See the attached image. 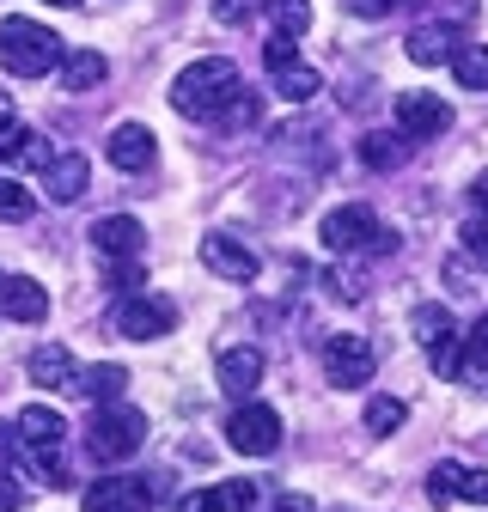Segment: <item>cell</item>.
I'll use <instances>...</instances> for the list:
<instances>
[{
  "instance_id": "6da1fadb",
  "label": "cell",
  "mask_w": 488,
  "mask_h": 512,
  "mask_svg": "<svg viewBox=\"0 0 488 512\" xmlns=\"http://www.w3.org/2000/svg\"><path fill=\"white\" fill-rule=\"evenodd\" d=\"M244 98V80H238V68L226 55H202V61H190V68L177 74V86H171V110L177 116H196V122H226V110Z\"/></svg>"
},
{
  "instance_id": "7a4b0ae2",
  "label": "cell",
  "mask_w": 488,
  "mask_h": 512,
  "mask_svg": "<svg viewBox=\"0 0 488 512\" xmlns=\"http://www.w3.org/2000/svg\"><path fill=\"white\" fill-rule=\"evenodd\" d=\"M61 37L49 31V25H37V19H0V68L7 74H19V80H37V74H49V68H61Z\"/></svg>"
},
{
  "instance_id": "3957f363",
  "label": "cell",
  "mask_w": 488,
  "mask_h": 512,
  "mask_svg": "<svg viewBox=\"0 0 488 512\" xmlns=\"http://www.w3.org/2000/svg\"><path fill=\"white\" fill-rule=\"evenodd\" d=\"M147 445V415L129 409V403H98L92 409V427H86V452L98 464H122V458H135Z\"/></svg>"
},
{
  "instance_id": "277c9868",
  "label": "cell",
  "mask_w": 488,
  "mask_h": 512,
  "mask_svg": "<svg viewBox=\"0 0 488 512\" xmlns=\"http://www.w3.org/2000/svg\"><path fill=\"white\" fill-rule=\"evenodd\" d=\"M226 445H232V452H244V458L281 452V415H275L269 403H232V415H226Z\"/></svg>"
},
{
  "instance_id": "5b68a950",
  "label": "cell",
  "mask_w": 488,
  "mask_h": 512,
  "mask_svg": "<svg viewBox=\"0 0 488 512\" xmlns=\"http://www.w3.org/2000/svg\"><path fill=\"white\" fill-rule=\"evenodd\" d=\"M171 324H177V305L159 293H129L116 305V336H129V342H159L171 336Z\"/></svg>"
},
{
  "instance_id": "8992f818",
  "label": "cell",
  "mask_w": 488,
  "mask_h": 512,
  "mask_svg": "<svg viewBox=\"0 0 488 512\" xmlns=\"http://www.w3.org/2000/svg\"><path fill=\"white\" fill-rule=\"evenodd\" d=\"M391 116H397V135H409V141H434L452 128V104H440V92H403L391 104Z\"/></svg>"
},
{
  "instance_id": "52a82bcc",
  "label": "cell",
  "mask_w": 488,
  "mask_h": 512,
  "mask_svg": "<svg viewBox=\"0 0 488 512\" xmlns=\"http://www.w3.org/2000/svg\"><path fill=\"white\" fill-rule=\"evenodd\" d=\"M379 372V360H373V348H366L360 336H336V342H324V378L336 384V391H366V378Z\"/></svg>"
},
{
  "instance_id": "ba28073f",
  "label": "cell",
  "mask_w": 488,
  "mask_h": 512,
  "mask_svg": "<svg viewBox=\"0 0 488 512\" xmlns=\"http://www.w3.org/2000/svg\"><path fill=\"white\" fill-rule=\"evenodd\" d=\"M385 226H379V214L366 208V202H348V208H330L324 214V244L330 250H342V256H354V250H373V238H379Z\"/></svg>"
},
{
  "instance_id": "9c48e42d",
  "label": "cell",
  "mask_w": 488,
  "mask_h": 512,
  "mask_svg": "<svg viewBox=\"0 0 488 512\" xmlns=\"http://www.w3.org/2000/svg\"><path fill=\"white\" fill-rule=\"evenodd\" d=\"M92 250L104 256V263H141V250H147V226L135 214H110L92 226Z\"/></svg>"
},
{
  "instance_id": "30bf717a",
  "label": "cell",
  "mask_w": 488,
  "mask_h": 512,
  "mask_svg": "<svg viewBox=\"0 0 488 512\" xmlns=\"http://www.w3.org/2000/svg\"><path fill=\"white\" fill-rule=\"evenodd\" d=\"M86 512H147L153 506V488L141 476H98L86 494H80Z\"/></svg>"
},
{
  "instance_id": "8fae6325",
  "label": "cell",
  "mask_w": 488,
  "mask_h": 512,
  "mask_svg": "<svg viewBox=\"0 0 488 512\" xmlns=\"http://www.w3.org/2000/svg\"><path fill=\"white\" fill-rule=\"evenodd\" d=\"M202 263L220 275V281H257V250L244 244V238H232V232H208L202 238Z\"/></svg>"
},
{
  "instance_id": "7c38bea8",
  "label": "cell",
  "mask_w": 488,
  "mask_h": 512,
  "mask_svg": "<svg viewBox=\"0 0 488 512\" xmlns=\"http://www.w3.org/2000/svg\"><path fill=\"white\" fill-rule=\"evenodd\" d=\"M214 378H220V391L232 397V403H251L257 397V384H263V348H226L220 354V366H214Z\"/></svg>"
},
{
  "instance_id": "4fadbf2b",
  "label": "cell",
  "mask_w": 488,
  "mask_h": 512,
  "mask_svg": "<svg viewBox=\"0 0 488 512\" xmlns=\"http://www.w3.org/2000/svg\"><path fill=\"white\" fill-rule=\"evenodd\" d=\"M427 500L434 506H452V500H488V476H476L470 464H434L427 470Z\"/></svg>"
},
{
  "instance_id": "5bb4252c",
  "label": "cell",
  "mask_w": 488,
  "mask_h": 512,
  "mask_svg": "<svg viewBox=\"0 0 488 512\" xmlns=\"http://www.w3.org/2000/svg\"><path fill=\"white\" fill-rule=\"evenodd\" d=\"M104 153H110L116 171H147L153 153H159V141H153V128H147V122H116V128H110V141H104Z\"/></svg>"
},
{
  "instance_id": "9a60e30c",
  "label": "cell",
  "mask_w": 488,
  "mask_h": 512,
  "mask_svg": "<svg viewBox=\"0 0 488 512\" xmlns=\"http://www.w3.org/2000/svg\"><path fill=\"white\" fill-rule=\"evenodd\" d=\"M0 317H13V324H43V317H49L43 281H31V275H0Z\"/></svg>"
},
{
  "instance_id": "2e32d148",
  "label": "cell",
  "mask_w": 488,
  "mask_h": 512,
  "mask_svg": "<svg viewBox=\"0 0 488 512\" xmlns=\"http://www.w3.org/2000/svg\"><path fill=\"white\" fill-rule=\"evenodd\" d=\"M86 183H92V165H86L80 153H49V159H43V189H49V202H80Z\"/></svg>"
},
{
  "instance_id": "e0dca14e",
  "label": "cell",
  "mask_w": 488,
  "mask_h": 512,
  "mask_svg": "<svg viewBox=\"0 0 488 512\" xmlns=\"http://www.w3.org/2000/svg\"><path fill=\"white\" fill-rule=\"evenodd\" d=\"M257 506V488L251 482H226V488H196L183 494L177 512H251Z\"/></svg>"
},
{
  "instance_id": "ac0fdd59",
  "label": "cell",
  "mask_w": 488,
  "mask_h": 512,
  "mask_svg": "<svg viewBox=\"0 0 488 512\" xmlns=\"http://www.w3.org/2000/svg\"><path fill=\"white\" fill-rule=\"evenodd\" d=\"M25 378H31V384H43V391H68V384H74V354L61 348V342H49V348H31V360H25Z\"/></svg>"
},
{
  "instance_id": "d6986e66",
  "label": "cell",
  "mask_w": 488,
  "mask_h": 512,
  "mask_svg": "<svg viewBox=\"0 0 488 512\" xmlns=\"http://www.w3.org/2000/svg\"><path fill=\"white\" fill-rule=\"evenodd\" d=\"M104 80H110L104 49H68V55H61V86H68V92H98Z\"/></svg>"
},
{
  "instance_id": "ffe728a7",
  "label": "cell",
  "mask_w": 488,
  "mask_h": 512,
  "mask_svg": "<svg viewBox=\"0 0 488 512\" xmlns=\"http://www.w3.org/2000/svg\"><path fill=\"white\" fill-rule=\"evenodd\" d=\"M74 384L92 397V409L98 403H122V391H129V366H116V360H104V366H86V372H74Z\"/></svg>"
},
{
  "instance_id": "44dd1931",
  "label": "cell",
  "mask_w": 488,
  "mask_h": 512,
  "mask_svg": "<svg viewBox=\"0 0 488 512\" xmlns=\"http://www.w3.org/2000/svg\"><path fill=\"white\" fill-rule=\"evenodd\" d=\"M13 427H19V445H61V439H68V421H61L49 403H31Z\"/></svg>"
},
{
  "instance_id": "7402d4cb",
  "label": "cell",
  "mask_w": 488,
  "mask_h": 512,
  "mask_svg": "<svg viewBox=\"0 0 488 512\" xmlns=\"http://www.w3.org/2000/svg\"><path fill=\"white\" fill-rule=\"evenodd\" d=\"M43 165L49 153H43V141H37V128H25V122H0V165Z\"/></svg>"
},
{
  "instance_id": "603a6c76",
  "label": "cell",
  "mask_w": 488,
  "mask_h": 512,
  "mask_svg": "<svg viewBox=\"0 0 488 512\" xmlns=\"http://www.w3.org/2000/svg\"><path fill=\"white\" fill-rule=\"evenodd\" d=\"M452 80L470 92H488V43H458L452 49Z\"/></svg>"
},
{
  "instance_id": "cb8c5ba5",
  "label": "cell",
  "mask_w": 488,
  "mask_h": 512,
  "mask_svg": "<svg viewBox=\"0 0 488 512\" xmlns=\"http://www.w3.org/2000/svg\"><path fill=\"white\" fill-rule=\"evenodd\" d=\"M409 61H415V68H434V61H452V31H434V25H421V31H409Z\"/></svg>"
},
{
  "instance_id": "d4e9b609",
  "label": "cell",
  "mask_w": 488,
  "mask_h": 512,
  "mask_svg": "<svg viewBox=\"0 0 488 512\" xmlns=\"http://www.w3.org/2000/svg\"><path fill=\"white\" fill-rule=\"evenodd\" d=\"M409 330H415V342H421V348H434V342L458 336V330H452V311H446V305H415V311H409Z\"/></svg>"
},
{
  "instance_id": "484cf974",
  "label": "cell",
  "mask_w": 488,
  "mask_h": 512,
  "mask_svg": "<svg viewBox=\"0 0 488 512\" xmlns=\"http://www.w3.org/2000/svg\"><path fill=\"white\" fill-rule=\"evenodd\" d=\"M25 464H31V476H37L43 488H68V482H74L68 464H61V445H25Z\"/></svg>"
},
{
  "instance_id": "4316f807",
  "label": "cell",
  "mask_w": 488,
  "mask_h": 512,
  "mask_svg": "<svg viewBox=\"0 0 488 512\" xmlns=\"http://www.w3.org/2000/svg\"><path fill=\"white\" fill-rule=\"evenodd\" d=\"M263 7H269L275 37H299L305 25H312V0H263Z\"/></svg>"
},
{
  "instance_id": "83f0119b",
  "label": "cell",
  "mask_w": 488,
  "mask_h": 512,
  "mask_svg": "<svg viewBox=\"0 0 488 512\" xmlns=\"http://www.w3.org/2000/svg\"><path fill=\"white\" fill-rule=\"evenodd\" d=\"M409 421V403H397V397H373V403H366V433H397Z\"/></svg>"
},
{
  "instance_id": "f1b7e54d",
  "label": "cell",
  "mask_w": 488,
  "mask_h": 512,
  "mask_svg": "<svg viewBox=\"0 0 488 512\" xmlns=\"http://www.w3.org/2000/svg\"><path fill=\"white\" fill-rule=\"evenodd\" d=\"M318 86H324V80H318L312 68H287V74H275V92H281L287 104H312Z\"/></svg>"
},
{
  "instance_id": "f546056e",
  "label": "cell",
  "mask_w": 488,
  "mask_h": 512,
  "mask_svg": "<svg viewBox=\"0 0 488 512\" xmlns=\"http://www.w3.org/2000/svg\"><path fill=\"white\" fill-rule=\"evenodd\" d=\"M37 214V196L25 183H13V177H0V220H31Z\"/></svg>"
},
{
  "instance_id": "4dcf8cb0",
  "label": "cell",
  "mask_w": 488,
  "mask_h": 512,
  "mask_svg": "<svg viewBox=\"0 0 488 512\" xmlns=\"http://www.w3.org/2000/svg\"><path fill=\"white\" fill-rule=\"evenodd\" d=\"M482 372H488V317H476L464 336V378H482Z\"/></svg>"
},
{
  "instance_id": "1f68e13d",
  "label": "cell",
  "mask_w": 488,
  "mask_h": 512,
  "mask_svg": "<svg viewBox=\"0 0 488 512\" xmlns=\"http://www.w3.org/2000/svg\"><path fill=\"white\" fill-rule=\"evenodd\" d=\"M427 360H434V372H440V378H464V342H458V336L434 342V348H427Z\"/></svg>"
},
{
  "instance_id": "d6a6232c",
  "label": "cell",
  "mask_w": 488,
  "mask_h": 512,
  "mask_svg": "<svg viewBox=\"0 0 488 512\" xmlns=\"http://www.w3.org/2000/svg\"><path fill=\"white\" fill-rule=\"evenodd\" d=\"M366 165L373 171H391V165H403V141H385V135H366Z\"/></svg>"
},
{
  "instance_id": "836d02e7",
  "label": "cell",
  "mask_w": 488,
  "mask_h": 512,
  "mask_svg": "<svg viewBox=\"0 0 488 512\" xmlns=\"http://www.w3.org/2000/svg\"><path fill=\"white\" fill-rule=\"evenodd\" d=\"M263 61H269V74H287V68H299L293 37H269V43H263Z\"/></svg>"
},
{
  "instance_id": "e575fe53",
  "label": "cell",
  "mask_w": 488,
  "mask_h": 512,
  "mask_svg": "<svg viewBox=\"0 0 488 512\" xmlns=\"http://www.w3.org/2000/svg\"><path fill=\"white\" fill-rule=\"evenodd\" d=\"M464 250L476 256V263H488V220H470L464 226Z\"/></svg>"
},
{
  "instance_id": "d590c367",
  "label": "cell",
  "mask_w": 488,
  "mask_h": 512,
  "mask_svg": "<svg viewBox=\"0 0 488 512\" xmlns=\"http://www.w3.org/2000/svg\"><path fill=\"white\" fill-rule=\"evenodd\" d=\"M110 287L116 293H135L141 287V263H110Z\"/></svg>"
},
{
  "instance_id": "8d00e7d4",
  "label": "cell",
  "mask_w": 488,
  "mask_h": 512,
  "mask_svg": "<svg viewBox=\"0 0 488 512\" xmlns=\"http://www.w3.org/2000/svg\"><path fill=\"white\" fill-rule=\"evenodd\" d=\"M251 7H257V0H214V19L238 25V19H251Z\"/></svg>"
},
{
  "instance_id": "74e56055",
  "label": "cell",
  "mask_w": 488,
  "mask_h": 512,
  "mask_svg": "<svg viewBox=\"0 0 488 512\" xmlns=\"http://www.w3.org/2000/svg\"><path fill=\"white\" fill-rule=\"evenodd\" d=\"M19 458V427H7L0 421V476H7V464Z\"/></svg>"
},
{
  "instance_id": "f35d334b",
  "label": "cell",
  "mask_w": 488,
  "mask_h": 512,
  "mask_svg": "<svg viewBox=\"0 0 488 512\" xmlns=\"http://www.w3.org/2000/svg\"><path fill=\"white\" fill-rule=\"evenodd\" d=\"M19 506H25V488L0 476V512H19Z\"/></svg>"
},
{
  "instance_id": "ab89813d",
  "label": "cell",
  "mask_w": 488,
  "mask_h": 512,
  "mask_svg": "<svg viewBox=\"0 0 488 512\" xmlns=\"http://www.w3.org/2000/svg\"><path fill=\"white\" fill-rule=\"evenodd\" d=\"M348 7H354V13H366V19H379V13H391V7H397V0H348Z\"/></svg>"
},
{
  "instance_id": "60d3db41",
  "label": "cell",
  "mask_w": 488,
  "mask_h": 512,
  "mask_svg": "<svg viewBox=\"0 0 488 512\" xmlns=\"http://www.w3.org/2000/svg\"><path fill=\"white\" fill-rule=\"evenodd\" d=\"M275 512H318V506L305 500V494H281V500H275Z\"/></svg>"
},
{
  "instance_id": "b9f144b4",
  "label": "cell",
  "mask_w": 488,
  "mask_h": 512,
  "mask_svg": "<svg viewBox=\"0 0 488 512\" xmlns=\"http://www.w3.org/2000/svg\"><path fill=\"white\" fill-rule=\"evenodd\" d=\"M0 122H13V98L7 92H0Z\"/></svg>"
},
{
  "instance_id": "7bdbcfd3",
  "label": "cell",
  "mask_w": 488,
  "mask_h": 512,
  "mask_svg": "<svg viewBox=\"0 0 488 512\" xmlns=\"http://www.w3.org/2000/svg\"><path fill=\"white\" fill-rule=\"evenodd\" d=\"M49 7H80V0H49Z\"/></svg>"
}]
</instances>
